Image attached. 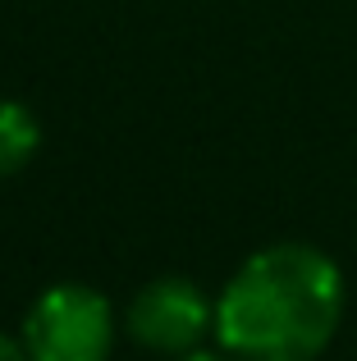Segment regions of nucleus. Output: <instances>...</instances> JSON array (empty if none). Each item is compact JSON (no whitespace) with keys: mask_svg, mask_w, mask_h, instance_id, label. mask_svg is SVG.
Here are the masks:
<instances>
[{"mask_svg":"<svg viewBox=\"0 0 357 361\" xmlns=\"http://www.w3.org/2000/svg\"><path fill=\"white\" fill-rule=\"evenodd\" d=\"M344 316V274L321 247L275 243L215 298V338L238 361H316Z\"/></svg>","mask_w":357,"mask_h":361,"instance_id":"1","label":"nucleus"},{"mask_svg":"<svg viewBox=\"0 0 357 361\" xmlns=\"http://www.w3.org/2000/svg\"><path fill=\"white\" fill-rule=\"evenodd\" d=\"M18 338L32 361H106L115 348V311L87 283H55L28 307Z\"/></svg>","mask_w":357,"mask_h":361,"instance_id":"2","label":"nucleus"},{"mask_svg":"<svg viewBox=\"0 0 357 361\" xmlns=\"http://www.w3.org/2000/svg\"><path fill=\"white\" fill-rule=\"evenodd\" d=\"M211 329H215V302L193 279H178V274L152 279L128 302V334L152 353L183 357L202 348Z\"/></svg>","mask_w":357,"mask_h":361,"instance_id":"3","label":"nucleus"},{"mask_svg":"<svg viewBox=\"0 0 357 361\" xmlns=\"http://www.w3.org/2000/svg\"><path fill=\"white\" fill-rule=\"evenodd\" d=\"M42 147V123L23 101L0 97V178L18 174Z\"/></svg>","mask_w":357,"mask_h":361,"instance_id":"4","label":"nucleus"},{"mask_svg":"<svg viewBox=\"0 0 357 361\" xmlns=\"http://www.w3.org/2000/svg\"><path fill=\"white\" fill-rule=\"evenodd\" d=\"M0 361H32V353H28L23 338H14V334L0 329Z\"/></svg>","mask_w":357,"mask_h":361,"instance_id":"5","label":"nucleus"},{"mask_svg":"<svg viewBox=\"0 0 357 361\" xmlns=\"http://www.w3.org/2000/svg\"><path fill=\"white\" fill-rule=\"evenodd\" d=\"M178 361H238V357H224V353H202V348H193V353H183V357H178Z\"/></svg>","mask_w":357,"mask_h":361,"instance_id":"6","label":"nucleus"}]
</instances>
